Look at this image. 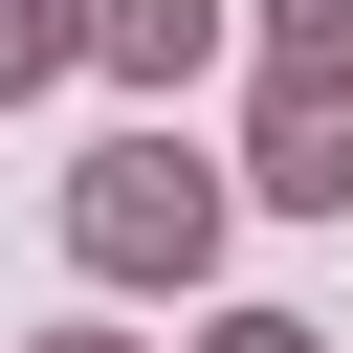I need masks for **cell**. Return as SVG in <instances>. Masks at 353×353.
<instances>
[{"instance_id":"6da1fadb","label":"cell","mask_w":353,"mask_h":353,"mask_svg":"<svg viewBox=\"0 0 353 353\" xmlns=\"http://www.w3.org/2000/svg\"><path fill=\"white\" fill-rule=\"evenodd\" d=\"M221 199H243V176H199L176 132H110V154L66 176V265H88V287H199V265H221Z\"/></svg>"},{"instance_id":"7a4b0ae2","label":"cell","mask_w":353,"mask_h":353,"mask_svg":"<svg viewBox=\"0 0 353 353\" xmlns=\"http://www.w3.org/2000/svg\"><path fill=\"white\" fill-rule=\"evenodd\" d=\"M243 199H287V221H353V88H265V154H243Z\"/></svg>"},{"instance_id":"3957f363","label":"cell","mask_w":353,"mask_h":353,"mask_svg":"<svg viewBox=\"0 0 353 353\" xmlns=\"http://www.w3.org/2000/svg\"><path fill=\"white\" fill-rule=\"evenodd\" d=\"M88 66L110 88H199L221 66V0H88Z\"/></svg>"},{"instance_id":"277c9868","label":"cell","mask_w":353,"mask_h":353,"mask_svg":"<svg viewBox=\"0 0 353 353\" xmlns=\"http://www.w3.org/2000/svg\"><path fill=\"white\" fill-rule=\"evenodd\" d=\"M265 88H353V0H265Z\"/></svg>"},{"instance_id":"5b68a950","label":"cell","mask_w":353,"mask_h":353,"mask_svg":"<svg viewBox=\"0 0 353 353\" xmlns=\"http://www.w3.org/2000/svg\"><path fill=\"white\" fill-rule=\"evenodd\" d=\"M66 66H88V0H0V110L66 88Z\"/></svg>"},{"instance_id":"8992f818","label":"cell","mask_w":353,"mask_h":353,"mask_svg":"<svg viewBox=\"0 0 353 353\" xmlns=\"http://www.w3.org/2000/svg\"><path fill=\"white\" fill-rule=\"evenodd\" d=\"M199 353H331V331H309V309H221Z\"/></svg>"},{"instance_id":"52a82bcc","label":"cell","mask_w":353,"mask_h":353,"mask_svg":"<svg viewBox=\"0 0 353 353\" xmlns=\"http://www.w3.org/2000/svg\"><path fill=\"white\" fill-rule=\"evenodd\" d=\"M44 353H132V331H44Z\"/></svg>"}]
</instances>
